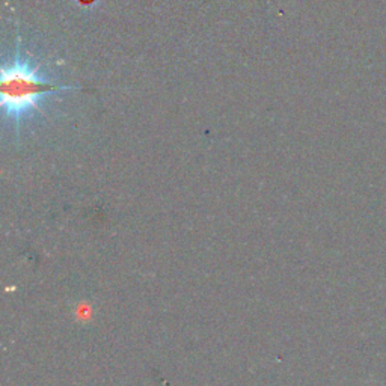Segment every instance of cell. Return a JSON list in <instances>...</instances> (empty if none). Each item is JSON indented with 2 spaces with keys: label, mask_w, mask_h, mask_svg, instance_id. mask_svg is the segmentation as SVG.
<instances>
[{
  "label": "cell",
  "mask_w": 386,
  "mask_h": 386,
  "mask_svg": "<svg viewBox=\"0 0 386 386\" xmlns=\"http://www.w3.org/2000/svg\"><path fill=\"white\" fill-rule=\"evenodd\" d=\"M81 89L57 84L42 76L40 67L26 55H17L6 61L0 72V103L5 118L18 125L41 109L44 100L55 92Z\"/></svg>",
  "instance_id": "6da1fadb"
}]
</instances>
